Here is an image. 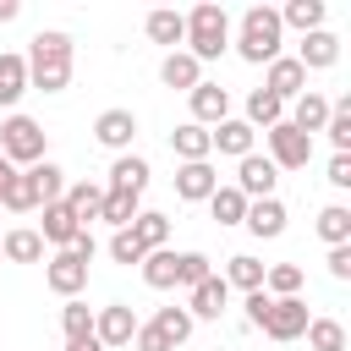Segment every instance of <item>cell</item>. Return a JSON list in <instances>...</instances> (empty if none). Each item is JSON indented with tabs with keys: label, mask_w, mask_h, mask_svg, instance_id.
I'll use <instances>...</instances> for the list:
<instances>
[{
	"label": "cell",
	"mask_w": 351,
	"mask_h": 351,
	"mask_svg": "<svg viewBox=\"0 0 351 351\" xmlns=\"http://www.w3.org/2000/svg\"><path fill=\"white\" fill-rule=\"evenodd\" d=\"M22 60H27V88L66 93V82H71V33H60V27L33 33V44H27Z\"/></svg>",
	"instance_id": "obj_1"
},
{
	"label": "cell",
	"mask_w": 351,
	"mask_h": 351,
	"mask_svg": "<svg viewBox=\"0 0 351 351\" xmlns=\"http://www.w3.org/2000/svg\"><path fill=\"white\" fill-rule=\"evenodd\" d=\"M280 38H285V27H280V11L274 5H247L241 11V27H236V55L247 60V66H269L274 55H280Z\"/></svg>",
	"instance_id": "obj_2"
},
{
	"label": "cell",
	"mask_w": 351,
	"mask_h": 351,
	"mask_svg": "<svg viewBox=\"0 0 351 351\" xmlns=\"http://www.w3.org/2000/svg\"><path fill=\"white\" fill-rule=\"evenodd\" d=\"M225 49H230V16H225V5H214V0L192 5L186 11V55L203 66V60H219Z\"/></svg>",
	"instance_id": "obj_3"
},
{
	"label": "cell",
	"mask_w": 351,
	"mask_h": 351,
	"mask_svg": "<svg viewBox=\"0 0 351 351\" xmlns=\"http://www.w3.org/2000/svg\"><path fill=\"white\" fill-rule=\"evenodd\" d=\"M0 154H5V165L16 170H27V165H38L44 159V126L33 121V115H22V110H11L5 121H0Z\"/></svg>",
	"instance_id": "obj_4"
},
{
	"label": "cell",
	"mask_w": 351,
	"mask_h": 351,
	"mask_svg": "<svg viewBox=\"0 0 351 351\" xmlns=\"http://www.w3.org/2000/svg\"><path fill=\"white\" fill-rule=\"evenodd\" d=\"M307 324H313V313H307L302 296H269V313H263L258 329H263L269 340H302Z\"/></svg>",
	"instance_id": "obj_5"
},
{
	"label": "cell",
	"mask_w": 351,
	"mask_h": 351,
	"mask_svg": "<svg viewBox=\"0 0 351 351\" xmlns=\"http://www.w3.org/2000/svg\"><path fill=\"white\" fill-rule=\"evenodd\" d=\"M263 137H269V165L274 170H307V159H313V137L307 132H296L291 121H280Z\"/></svg>",
	"instance_id": "obj_6"
},
{
	"label": "cell",
	"mask_w": 351,
	"mask_h": 351,
	"mask_svg": "<svg viewBox=\"0 0 351 351\" xmlns=\"http://www.w3.org/2000/svg\"><path fill=\"white\" fill-rule=\"evenodd\" d=\"M44 285L55 291V296H66V302H77L82 291H88V263L77 258V252H55V258H44Z\"/></svg>",
	"instance_id": "obj_7"
},
{
	"label": "cell",
	"mask_w": 351,
	"mask_h": 351,
	"mask_svg": "<svg viewBox=\"0 0 351 351\" xmlns=\"http://www.w3.org/2000/svg\"><path fill=\"white\" fill-rule=\"evenodd\" d=\"M132 335H137V313H132L126 302H110V307H99V313H93V340H99L104 351L132 346Z\"/></svg>",
	"instance_id": "obj_8"
},
{
	"label": "cell",
	"mask_w": 351,
	"mask_h": 351,
	"mask_svg": "<svg viewBox=\"0 0 351 351\" xmlns=\"http://www.w3.org/2000/svg\"><path fill=\"white\" fill-rule=\"evenodd\" d=\"M274 181H280V170L269 165V154H247V159H236V192L247 197V203H258V197H274Z\"/></svg>",
	"instance_id": "obj_9"
},
{
	"label": "cell",
	"mask_w": 351,
	"mask_h": 351,
	"mask_svg": "<svg viewBox=\"0 0 351 351\" xmlns=\"http://www.w3.org/2000/svg\"><path fill=\"white\" fill-rule=\"evenodd\" d=\"M263 88H269L280 104H291V99H302V93H307V71L296 66V55H274V60H269Z\"/></svg>",
	"instance_id": "obj_10"
},
{
	"label": "cell",
	"mask_w": 351,
	"mask_h": 351,
	"mask_svg": "<svg viewBox=\"0 0 351 351\" xmlns=\"http://www.w3.org/2000/svg\"><path fill=\"white\" fill-rule=\"evenodd\" d=\"M93 137H99V148H110V154H126L132 148V137H137V115L132 110H104L99 121H93Z\"/></svg>",
	"instance_id": "obj_11"
},
{
	"label": "cell",
	"mask_w": 351,
	"mask_h": 351,
	"mask_svg": "<svg viewBox=\"0 0 351 351\" xmlns=\"http://www.w3.org/2000/svg\"><path fill=\"white\" fill-rule=\"evenodd\" d=\"M335 60H340V38H335L329 27L302 33V44H296V66H302V71H329Z\"/></svg>",
	"instance_id": "obj_12"
},
{
	"label": "cell",
	"mask_w": 351,
	"mask_h": 351,
	"mask_svg": "<svg viewBox=\"0 0 351 351\" xmlns=\"http://www.w3.org/2000/svg\"><path fill=\"white\" fill-rule=\"evenodd\" d=\"M186 99H192V121H197V126H208V132H214L219 121H230V93H225L219 82H197Z\"/></svg>",
	"instance_id": "obj_13"
},
{
	"label": "cell",
	"mask_w": 351,
	"mask_h": 351,
	"mask_svg": "<svg viewBox=\"0 0 351 351\" xmlns=\"http://www.w3.org/2000/svg\"><path fill=\"white\" fill-rule=\"evenodd\" d=\"M186 313H192V324H197V318H225V313H230V285H225L219 274H208L203 285H192Z\"/></svg>",
	"instance_id": "obj_14"
},
{
	"label": "cell",
	"mask_w": 351,
	"mask_h": 351,
	"mask_svg": "<svg viewBox=\"0 0 351 351\" xmlns=\"http://www.w3.org/2000/svg\"><path fill=\"white\" fill-rule=\"evenodd\" d=\"M219 186V170L208 165V159H197V165H181L176 170V197L181 203H208V192Z\"/></svg>",
	"instance_id": "obj_15"
},
{
	"label": "cell",
	"mask_w": 351,
	"mask_h": 351,
	"mask_svg": "<svg viewBox=\"0 0 351 351\" xmlns=\"http://www.w3.org/2000/svg\"><path fill=\"white\" fill-rule=\"evenodd\" d=\"M148 159L143 154H115V165H110V186L104 192H132V197H143V186H148Z\"/></svg>",
	"instance_id": "obj_16"
},
{
	"label": "cell",
	"mask_w": 351,
	"mask_h": 351,
	"mask_svg": "<svg viewBox=\"0 0 351 351\" xmlns=\"http://www.w3.org/2000/svg\"><path fill=\"white\" fill-rule=\"evenodd\" d=\"M285 219H291V214H285L280 197H258V203H247V219H241V225H247L258 241H274V236L285 230Z\"/></svg>",
	"instance_id": "obj_17"
},
{
	"label": "cell",
	"mask_w": 351,
	"mask_h": 351,
	"mask_svg": "<svg viewBox=\"0 0 351 351\" xmlns=\"http://www.w3.org/2000/svg\"><path fill=\"white\" fill-rule=\"evenodd\" d=\"M159 82H165V88H176V93H192V88L203 82V66H197L186 49H170V55L159 60Z\"/></svg>",
	"instance_id": "obj_18"
},
{
	"label": "cell",
	"mask_w": 351,
	"mask_h": 351,
	"mask_svg": "<svg viewBox=\"0 0 351 351\" xmlns=\"http://www.w3.org/2000/svg\"><path fill=\"white\" fill-rule=\"evenodd\" d=\"M208 143H214V154H230V159H247L252 154V143H258V132L247 126V121H219L214 132H208Z\"/></svg>",
	"instance_id": "obj_19"
},
{
	"label": "cell",
	"mask_w": 351,
	"mask_h": 351,
	"mask_svg": "<svg viewBox=\"0 0 351 351\" xmlns=\"http://www.w3.org/2000/svg\"><path fill=\"white\" fill-rule=\"evenodd\" d=\"M285 121H291L296 132L313 137V132H324V121H329V99H324L318 88H307L302 99H291V115H285Z\"/></svg>",
	"instance_id": "obj_20"
},
{
	"label": "cell",
	"mask_w": 351,
	"mask_h": 351,
	"mask_svg": "<svg viewBox=\"0 0 351 351\" xmlns=\"http://www.w3.org/2000/svg\"><path fill=\"white\" fill-rule=\"evenodd\" d=\"M170 154H176L181 165H197V159H208V154H214V143H208V126H197V121L176 126V132H170Z\"/></svg>",
	"instance_id": "obj_21"
},
{
	"label": "cell",
	"mask_w": 351,
	"mask_h": 351,
	"mask_svg": "<svg viewBox=\"0 0 351 351\" xmlns=\"http://www.w3.org/2000/svg\"><path fill=\"white\" fill-rule=\"evenodd\" d=\"M27 181H33L38 208H49V203H60V197H66V170H60V165H49V159L27 165Z\"/></svg>",
	"instance_id": "obj_22"
},
{
	"label": "cell",
	"mask_w": 351,
	"mask_h": 351,
	"mask_svg": "<svg viewBox=\"0 0 351 351\" xmlns=\"http://www.w3.org/2000/svg\"><path fill=\"white\" fill-rule=\"evenodd\" d=\"M77 230H88V225H77V214H71L66 203H49V208H44L38 236H44L49 247H71V241H77Z\"/></svg>",
	"instance_id": "obj_23"
},
{
	"label": "cell",
	"mask_w": 351,
	"mask_h": 351,
	"mask_svg": "<svg viewBox=\"0 0 351 351\" xmlns=\"http://www.w3.org/2000/svg\"><path fill=\"white\" fill-rule=\"evenodd\" d=\"M126 230H132V241H137L143 252H159V247L170 241V219H165L159 208H137V219H132Z\"/></svg>",
	"instance_id": "obj_24"
},
{
	"label": "cell",
	"mask_w": 351,
	"mask_h": 351,
	"mask_svg": "<svg viewBox=\"0 0 351 351\" xmlns=\"http://www.w3.org/2000/svg\"><path fill=\"white\" fill-rule=\"evenodd\" d=\"M0 258H5V263H38V258H44V236L27 230V225H22V230H5V236H0Z\"/></svg>",
	"instance_id": "obj_25"
},
{
	"label": "cell",
	"mask_w": 351,
	"mask_h": 351,
	"mask_svg": "<svg viewBox=\"0 0 351 351\" xmlns=\"http://www.w3.org/2000/svg\"><path fill=\"white\" fill-rule=\"evenodd\" d=\"M27 93V60L22 55H0V110H16Z\"/></svg>",
	"instance_id": "obj_26"
},
{
	"label": "cell",
	"mask_w": 351,
	"mask_h": 351,
	"mask_svg": "<svg viewBox=\"0 0 351 351\" xmlns=\"http://www.w3.org/2000/svg\"><path fill=\"white\" fill-rule=\"evenodd\" d=\"M143 27H148V38H154V44H170V49H176V44H186V16H181V11H170V5L148 11V22H143Z\"/></svg>",
	"instance_id": "obj_27"
},
{
	"label": "cell",
	"mask_w": 351,
	"mask_h": 351,
	"mask_svg": "<svg viewBox=\"0 0 351 351\" xmlns=\"http://www.w3.org/2000/svg\"><path fill=\"white\" fill-rule=\"evenodd\" d=\"M241 121H247L252 132H258V126L269 132V126H280V121H285V104H280L269 88H252V93H247V115H241Z\"/></svg>",
	"instance_id": "obj_28"
},
{
	"label": "cell",
	"mask_w": 351,
	"mask_h": 351,
	"mask_svg": "<svg viewBox=\"0 0 351 351\" xmlns=\"http://www.w3.org/2000/svg\"><path fill=\"white\" fill-rule=\"evenodd\" d=\"M60 203H66V208L77 214V225H88V219H99V203H104V186H99V181H71Z\"/></svg>",
	"instance_id": "obj_29"
},
{
	"label": "cell",
	"mask_w": 351,
	"mask_h": 351,
	"mask_svg": "<svg viewBox=\"0 0 351 351\" xmlns=\"http://www.w3.org/2000/svg\"><path fill=\"white\" fill-rule=\"evenodd\" d=\"M219 280H225L230 291H241V296H247V291H263V263H258L252 252H236V258L225 263V274H219Z\"/></svg>",
	"instance_id": "obj_30"
},
{
	"label": "cell",
	"mask_w": 351,
	"mask_h": 351,
	"mask_svg": "<svg viewBox=\"0 0 351 351\" xmlns=\"http://www.w3.org/2000/svg\"><path fill=\"white\" fill-rule=\"evenodd\" d=\"M280 27L318 33V27H324V0H285V5H280Z\"/></svg>",
	"instance_id": "obj_31"
},
{
	"label": "cell",
	"mask_w": 351,
	"mask_h": 351,
	"mask_svg": "<svg viewBox=\"0 0 351 351\" xmlns=\"http://www.w3.org/2000/svg\"><path fill=\"white\" fill-rule=\"evenodd\" d=\"M143 285H154V291H170L176 285V252L170 247H159V252H143Z\"/></svg>",
	"instance_id": "obj_32"
},
{
	"label": "cell",
	"mask_w": 351,
	"mask_h": 351,
	"mask_svg": "<svg viewBox=\"0 0 351 351\" xmlns=\"http://www.w3.org/2000/svg\"><path fill=\"white\" fill-rule=\"evenodd\" d=\"M208 214H214L219 225H241V219H247V197H241L236 186H214V192H208Z\"/></svg>",
	"instance_id": "obj_33"
},
{
	"label": "cell",
	"mask_w": 351,
	"mask_h": 351,
	"mask_svg": "<svg viewBox=\"0 0 351 351\" xmlns=\"http://www.w3.org/2000/svg\"><path fill=\"white\" fill-rule=\"evenodd\" d=\"M318 236H324L329 247H346V241H351V208H346V203L318 208Z\"/></svg>",
	"instance_id": "obj_34"
},
{
	"label": "cell",
	"mask_w": 351,
	"mask_h": 351,
	"mask_svg": "<svg viewBox=\"0 0 351 351\" xmlns=\"http://www.w3.org/2000/svg\"><path fill=\"white\" fill-rule=\"evenodd\" d=\"M137 208H143V203H137L132 192H104V203H99V219H104V225H115V230H126V225L137 219Z\"/></svg>",
	"instance_id": "obj_35"
},
{
	"label": "cell",
	"mask_w": 351,
	"mask_h": 351,
	"mask_svg": "<svg viewBox=\"0 0 351 351\" xmlns=\"http://www.w3.org/2000/svg\"><path fill=\"white\" fill-rule=\"evenodd\" d=\"M263 291L269 296H302V263H269L263 269Z\"/></svg>",
	"instance_id": "obj_36"
},
{
	"label": "cell",
	"mask_w": 351,
	"mask_h": 351,
	"mask_svg": "<svg viewBox=\"0 0 351 351\" xmlns=\"http://www.w3.org/2000/svg\"><path fill=\"white\" fill-rule=\"evenodd\" d=\"M60 329H66V346L93 340V307H88V302H66V307H60Z\"/></svg>",
	"instance_id": "obj_37"
},
{
	"label": "cell",
	"mask_w": 351,
	"mask_h": 351,
	"mask_svg": "<svg viewBox=\"0 0 351 351\" xmlns=\"http://www.w3.org/2000/svg\"><path fill=\"white\" fill-rule=\"evenodd\" d=\"M148 324H154V329H159V335H165L170 346L192 340V313H186V307H159V313H154Z\"/></svg>",
	"instance_id": "obj_38"
},
{
	"label": "cell",
	"mask_w": 351,
	"mask_h": 351,
	"mask_svg": "<svg viewBox=\"0 0 351 351\" xmlns=\"http://www.w3.org/2000/svg\"><path fill=\"white\" fill-rule=\"evenodd\" d=\"M0 208H5V214H27V208H38V197H33V181H27V170H16V176L5 181V192H0Z\"/></svg>",
	"instance_id": "obj_39"
},
{
	"label": "cell",
	"mask_w": 351,
	"mask_h": 351,
	"mask_svg": "<svg viewBox=\"0 0 351 351\" xmlns=\"http://www.w3.org/2000/svg\"><path fill=\"white\" fill-rule=\"evenodd\" d=\"M208 274H214V258H208V252H176V285L192 291V285H203Z\"/></svg>",
	"instance_id": "obj_40"
},
{
	"label": "cell",
	"mask_w": 351,
	"mask_h": 351,
	"mask_svg": "<svg viewBox=\"0 0 351 351\" xmlns=\"http://www.w3.org/2000/svg\"><path fill=\"white\" fill-rule=\"evenodd\" d=\"M324 132H329V143H335V154H351V99H340V104H329V121H324Z\"/></svg>",
	"instance_id": "obj_41"
},
{
	"label": "cell",
	"mask_w": 351,
	"mask_h": 351,
	"mask_svg": "<svg viewBox=\"0 0 351 351\" xmlns=\"http://www.w3.org/2000/svg\"><path fill=\"white\" fill-rule=\"evenodd\" d=\"M307 346H313V351H346V324L313 318V324H307Z\"/></svg>",
	"instance_id": "obj_42"
},
{
	"label": "cell",
	"mask_w": 351,
	"mask_h": 351,
	"mask_svg": "<svg viewBox=\"0 0 351 351\" xmlns=\"http://www.w3.org/2000/svg\"><path fill=\"white\" fill-rule=\"evenodd\" d=\"M110 258H115V263H143V247L132 241V230H115V236H110Z\"/></svg>",
	"instance_id": "obj_43"
},
{
	"label": "cell",
	"mask_w": 351,
	"mask_h": 351,
	"mask_svg": "<svg viewBox=\"0 0 351 351\" xmlns=\"http://www.w3.org/2000/svg\"><path fill=\"white\" fill-rule=\"evenodd\" d=\"M132 346H137V351H176V346H170V340H165V335H159L154 324H137V335H132Z\"/></svg>",
	"instance_id": "obj_44"
},
{
	"label": "cell",
	"mask_w": 351,
	"mask_h": 351,
	"mask_svg": "<svg viewBox=\"0 0 351 351\" xmlns=\"http://www.w3.org/2000/svg\"><path fill=\"white\" fill-rule=\"evenodd\" d=\"M324 181L346 192V186H351V154H335V159H329V176H324Z\"/></svg>",
	"instance_id": "obj_45"
},
{
	"label": "cell",
	"mask_w": 351,
	"mask_h": 351,
	"mask_svg": "<svg viewBox=\"0 0 351 351\" xmlns=\"http://www.w3.org/2000/svg\"><path fill=\"white\" fill-rule=\"evenodd\" d=\"M241 307H247V329H258V324H263V313H269V291H247V302H241Z\"/></svg>",
	"instance_id": "obj_46"
},
{
	"label": "cell",
	"mask_w": 351,
	"mask_h": 351,
	"mask_svg": "<svg viewBox=\"0 0 351 351\" xmlns=\"http://www.w3.org/2000/svg\"><path fill=\"white\" fill-rule=\"evenodd\" d=\"M329 274L335 280H351V241L346 247H329Z\"/></svg>",
	"instance_id": "obj_47"
},
{
	"label": "cell",
	"mask_w": 351,
	"mask_h": 351,
	"mask_svg": "<svg viewBox=\"0 0 351 351\" xmlns=\"http://www.w3.org/2000/svg\"><path fill=\"white\" fill-rule=\"evenodd\" d=\"M66 252H77V258H82V263H93V252H99V241H93V236H88V230H77V241H71V247H66Z\"/></svg>",
	"instance_id": "obj_48"
},
{
	"label": "cell",
	"mask_w": 351,
	"mask_h": 351,
	"mask_svg": "<svg viewBox=\"0 0 351 351\" xmlns=\"http://www.w3.org/2000/svg\"><path fill=\"white\" fill-rule=\"evenodd\" d=\"M16 16H22V5L16 0H0V22H16Z\"/></svg>",
	"instance_id": "obj_49"
},
{
	"label": "cell",
	"mask_w": 351,
	"mask_h": 351,
	"mask_svg": "<svg viewBox=\"0 0 351 351\" xmlns=\"http://www.w3.org/2000/svg\"><path fill=\"white\" fill-rule=\"evenodd\" d=\"M66 351H104L99 340H77V346H66Z\"/></svg>",
	"instance_id": "obj_50"
},
{
	"label": "cell",
	"mask_w": 351,
	"mask_h": 351,
	"mask_svg": "<svg viewBox=\"0 0 351 351\" xmlns=\"http://www.w3.org/2000/svg\"><path fill=\"white\" fill-rule=\"evenodd\" d=\"M11 176H16V170H11L5 159H0V192H5V181H11Z\"/></svg>",
	"instance_id": "obj_51"
},
{
	"label": "cell",
	"mask_w": 351,
	"mask_h": 351,
	"mask_svg": "<svg viewBox=\"0 0 351 351\" xmlns=\"http://www.w3.org/2000/svg\"><path fill=\"white\" fill-rule=\"evenodd\" d=\"M0 263H5V258H0Z\"/></svg>",
	"instance_id": "obj_52"
},
{
	"label": "cell",
	"mask_w": 351,
	"mask_h": 351,
	"mask_svg": "<svg viewBox=\"0 0 351 351\" xmlns=\"http://www.w3.org/2000/svg\"><path fill=\"white\" fill-rule=\"evenodd\" d=\"M0 159H5V154H0Z\"/></svg>",
	"instance_id": "obj_53"
}]
</instances>
